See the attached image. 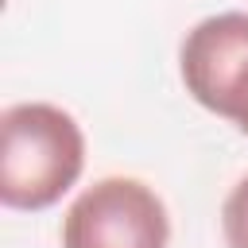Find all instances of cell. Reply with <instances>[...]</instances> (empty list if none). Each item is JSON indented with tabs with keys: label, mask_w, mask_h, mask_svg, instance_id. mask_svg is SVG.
<instances>
[{
	"label": "cell",
	"mask_w": 248,
	"mask_h": 248,
	"mask_svg": "<svg viewBox=\"0 0 248 248\" xmlns=\"http://www.w3.org/2000/svg\"><path fill=\"white\" fill-rule=\"evenodd\" d=\"M221 232L229 248H248V174L229 190L221 205Z\"/></svg>",
	"instance_id": "277c9868"
},
{
	"label": "cell",
	"mask_w": 248,
	"mask_h": 248,
	"mask_svg": "<svg viewBox=\"0 0 248 248\" xmlns=\"http://www.w3.org/2000/svg\"><path fill=\"white\" fill-rule=\"evenodd\" d=\"M170 217L163 198L128 174L85 186L62 217V248H167Z\"/></svg>",
	"instance_id": "7a4b0ae2"
},
{
	"label": "cell",
	"mask_w": 248,
	"mask_h": 248,
	"mask_svg": "<svg viewBox=\"0 0 248 248\" xmlns=\"http://www.w3.org/2000/svg\"><path fill=\"white\" fill-rule=\"evenodd\" d=\"M186 93L248 136V12H221L194 23L178 46Z\"/></svg>",
	"instance_id": "3957f363"
},
{
	"label": "cell",
	"mask_w": 248,
	"mask_h": 248,
	"mask_svg": "<svg viewBox=\"0 0 248 248\" xmlns=\"http://www.w3.org/2000/svg\"><path fill=\"white\" fill-rule=\"evenodd\" d=\"M85 170V136L78 120L46 101H19L0 112V202L39 213Z\"/></svg>",
	"instance_id": "6da1fadb"
}]
</instances>
